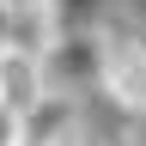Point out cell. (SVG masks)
<instances>
[{"instance_id": "obj_1", "label": "cell", "mask_w": 146, "mask_h": 146, "mask_svg": "<svg viewBox=\"0 0 146 146\" xmlns=\"http://www.w3.org/2000/svg\"><path fill=\"white\" fill-rule=\"evenodd\" d=\"M110 110L146 122V43L140 36H104V73H98Z\"/></svg>"}, {"instance_id": "obj_2", "label": "cell", "mask_w": 146, "mask_h": 146, "mask_svg": "<svg viewBox=\"0 0 146 146\" xmlns=\"http://www.w3.org/2000/svg\"><path fill=\"white\" fill-rule=\"evenodd\" d=\"M43 73L49 91H85L104 73V31H55V43L43 49Z\"/></svg>"}, {"instance_id": "obj_3", "label": "cell", "mask_w": 146, "mask_h": 146, "mask_svg": "<svg viewBox=\"0 0 146 146\" xmlns=\"http://www.w3.org/2000/svg\"><path fill=\"white\" fill-rule=\"evenodd\" d=\"M79 140V104L67 91H43L18 116V146H73Z\"/></svg>"}, {"instance_id": "obj_4", "label": "cell", "mask_w": 146, "mask_h": 146, "mask_svg": "<svg viewBox=\"0 0 146 146\" xmlns=\"http://www.w3.org/2000/svg\"><path fill=\"white\" fill-rule=\"evenodd\" d=\"M43 91H49V73H43L36 55H25V49H0V110L25 116Z\"/></svg>"}, {"instance_id": "obj_5", "label": "cell", "mask_w": 146, "mask_h": 146, "mask_svg": "<svg viewBox=\"0 0 146 146\" xmlns=\"http://www.w3.org/2000/svg\"><path fill=\"white\" fill-rule=\"evenodd\" d=\"M55 43V18L43 0H25V6H12V25H6V49H25L43 61V49Z\"/></svg>"}, {"instance_id": "obj_6", "label": "cell", "mask_w": 146, "mask_h": 146, "mask_svg": "<svg viewBox=\"0 0 146 146\" xmlns=\"http://www.w3.org/2000/svg\"><path fill=\"white\" fill-rule=\"evenodd\" d=\"M49 18H55V31H98V12H104V0H43Z\"/></svg>"}, {"instance_id": "obj_7", "label": "cell", "mask_w": 146, "mask_h": 146, "mask_svg": "<svg viewBox=\"0 0 146 146\" xmlns=\"http://www.w3.org/2000/svg\"><path fill=\"white\" fill-rule=\"evenodd\" d=\"M98 146H146V122H140V116H122V110H110V128L98 134Z\"/></svg>"}, {"instance_id": "obj_8", "label": "cell", "mask_w": 146, "mask_h": 146, "mask_svg": "<svg viewBox=\"0 0 146 146\" xmlns=\"http://www.w3.org/2000/svg\"><path fill=\"white\" fill-rule=\"evenodd\" d=\"M0 146H18V116L12 110H0Z\"/></svg>"}, {"instance_id": "obj_9", "label": "cell", "mask_w": 146, "mask_h": 146, "mask_svg": "<svg viewBox=\"0 0 146 146\" xmlns=\"http://www.w3.org/2000/svg\"><path fill=\"white\" fill-rule=\"evenodd\" d=\"M6 25H12V6L0 0V49H6Z\"/></svg>"}, {"instance_id": "obj_10", "label": "cell", "mask_w": 146, "mask_h": 146, "mask_svg": "<svg viewBox=\"0 0 146 146\" xmlns=\"http://www.w3.org/2000/svg\"><path fill=\"white\" fill-rule=\"evenodd\" d=\"M6 6H25V0H6Z\"/></svg>"}]
</instances>
